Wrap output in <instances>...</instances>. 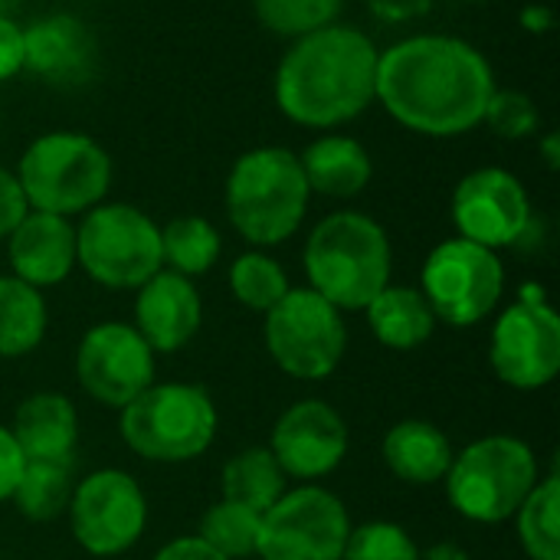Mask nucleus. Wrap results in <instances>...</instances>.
<instances>
[{
	"mask_svg": "<svg viewBox=\"0 0 560 560\" xmlns=\"http://www.w3.org/2000/svg\"><path fill=\"white\" fill-rule=\"evenodd\" d=\"M203 322V302L194 279L161 269L135 299V328L154 354H174L194 341Z\"/></svg>",
	"mask_w": 560,
	"mask_h": 560,
	"instance_id": "f3484780",
	"label": "nucleus"
},
{
	"mask_svg": "<svg viewBox=\"0 0 560 560\" xmlns=\"http://www.w3.org/2000/svg\"><path fill=\"white\" fill-rule=\"evenodd\" d=\"M223 240L207 217H174L161 226V259L171 272L187 279L207 276L220 259Z\"/></svg>",
	"mask_w": 560,
	"mask_h": 560,
	"instance_id": "a878e982",
	"label": "nucleus"
},
{
	"mask_svg": "<svg viewBox=\"0 0 560 560\" xmlns=\"http://www.w3.org/2000/svg\"><path fill=\"white\" fill-rule=\"evenodd\" d=\"M538 459L518 436H482L453 456L443 479L450 505L479 525L515 518L528 492L538 486Z\"/></svg>",
	"mask_w": 560,
	"mask_h": 560,
	"instance_id": "423d86ee",
	"label": "nucleus"
},
{
	"mask_svg": "<svg viewBox=\"0 0 560 560\" xmlns=\"http://www.w3.org/2000/svg\"><path fill=\"white\" fill-rule=\"evenodd\" d=\"M259 528H262V512L220 499L217 505L203 512L197 535L226 560H243L256 555Z\"/></svg>",
	"mask_w": 560,
	"mask_h": 560,
	"instance_id": "c85d7f7f",
	"label": "nucleus"
},
{
	"mask_svg": "<svg viewBox=\"0 0 560 560\" xmlns=\"http://www.w3.org/2000/svg\"><path fill=\"white\" fill-rule=\"evenodd\" d=\"M72 466L62 463H26L13 489V505L26 522L46 525L69 512L72 502Z\"/></svg>",
	"mask_w": 560,
	"mask_h": 560,
	"instance_id": "bb28decb",
	"label": "nucleus"
},
{
	"mask_svg": "<svg viewBox=\"0 0 560 560\" xmlns=\"http://www.w3.org/2000/svg\"><path fill=\"white\" fill-rule=\"evenodd\" d=\"M217 404L197 384H151L121 407V440L148 463H190L213 446Z\"/></svg>",
	"mask_w": 560,
	"mask_h": 560,
	"instance_id": "0eeeda50",
	"label": "nucleus"
},
{
	"mask_svg": "<svg viewBox=\"0 0 560 560\" xmlns=\"http://www.w3.org/2000/svg\"><path fill=\"white\" fill-rule=\"evenodd\" d=\"M256 20L276 36H308L338 23L345 0H253Z\"/></svg>",
	"mask_w": 560,
	"mask_h": 560,
	"instance_id": "7c9ffc66",
	"label": "nucleus"
},
{
	"mask_svg": "<svg viewBox=\"0 0 560 560\" xmlns=\"http://www.w3.org/2000/svg\"><path fill=\"white\" fill-rule=\"evenodd\" d=\"M23 69V30L0 13V82L13 79Z\"/></svg>",
	"mask_w": 560,
	"mask_h": 560,
	"instance_id": "c9c22d12",
	"label": "nucleus"
},
{
	"mask_svg": "<svg viewBox=\"0 0 560 560\" xmlns=\"http://www.w3.org/2000/svg\"><path fill=\"white\" fill-rule=\"evenodd\" d=\"M289 276L285 269L266 256V253H243L233 266H230V292L240 305L253 308V312H269L272 305L282 302V295L289 292Z\"/></svg>",
	"mask_w": 560,
	"mask_h": 560,
	"instance_id": "c756f323",
	"label": "nucleus"
},
{
	"mask_svg": "<svg viewBox=\"0 0 560 560\" xmlns=\"http://www.w3.org/2000/svg\"><path fill=\"white\" fill-rule=\"evenodd\" d=\"M154 351L135 325L102 322L89 328L75 351L79 387L102 407L121 410L154 384Z\"/></svg>",
	"mask_w": 560,
	"mask_h": 560,
	"instance_id": "4468645a",
	"label": "nucleus"
},
{
	"mask_svg": "<svg viewBox=\"0 0 560 560\" xmlns=\"http://www.w3.org/2000/svg\"><path fill=\"white\" fill-rule=\"evenodd\" d=\"M10 240L13 276L33 289H49L69 279L75 266V226L66 217L30 210Z\"/></svg>",
	"mask_w": 560,
	"mask_h": 560,
	"instance_id": "6ab92c4d",
	"label": "nucleus"
},
{
	"mask_svg": "<svg viewBox=\"0 0 560 560\" xmlns=\"http://www.w3.org/2000/svg\"><path fill=\"white\" fill-rule=\"evenodd\" d=\"M551 23H555V13L548 7H541V3L522 10V26L532 30V33H545V30H551Z\"/></svg>",
	"mask_w": 560,
	"mask_h": 560,
	"instance_id": "58836bf2",
	"label": "nucleus"
},
{
	"mask_svg": "<svg viewBox=\"0 0 560 560\" xmlns=\"http://www.w3.org/2000/svg\"><path fill=\"white\" fill-rule=\"evenodd\" d=\"M16 180L30 210L56 217L89 213L112 187V158L89 135L49 131L23 151Z\"/></svg>",
	"mask_w": 560,
	"mask_h": 560,
	"instance_id": "39448f33",
	"label": "nucleus"
},
{
	"mask_svg": "<svg viewBox=\"0 0 560 560\" xmlns=\"http://www.w3.org/2000/svg\"><path fill=\"white\" fill-rule=\"evenodd\" d=\"M420 292L436 322L472 328L495 312L505 292V266L495 249L453 236L440 243L420 272Z\"/></svg>",
	"mask_w": 560,
	"mask_h": 560,
	"instance_id": "9d476101",
	"label": "nucleus"
},
{
	"mask_svg": "<svg viewBox=\"0 0 560 560\" xmlns=\"http://www.w3.org/2000/svg\"><path fill=\"white\" fill-rule=\"evenodd\" d=\"M154 560H226L220 551H213L200 535H184V538H174L167 541Z\"/></svg>",
	"mask_w": 560,
	"mask_h": 560,
	"instance_id": "4c0bfd02",
	"label": "nucleus"
},
{
	"mask_svg": "<svg viewBox=\"0 0 560 560\" xmlns=\"http://www.w3.org/2000/svg\"><path fill=\"white\" fill-rule=\"evenodd\" d=\"M308 197L312 190L299 154L279 144L240 154L226 177L230 223L253 246L285 243L302 226Z\"/></svg>",
	"mask_w": 560,
	"mask_h": 560,
	"instance_id": "20e7f679",
	"label": "nucleus"
},
{
	"mask_svg": "<svg viewBox=\"0 0 560 560\" xmlns=\"http://www.w3.org/2000/svg\"><path fill=\"white\" fill-rule=\"evenodd\" d=\"M499 138H509V141H518V138H532L538 135V125H541V112L535 105L532 95L518 92V89H495L492 98H489V108H486V118H482Z\"/></svg>",
	"mask_w": 560,
	"mask_h": 560,
	"instance_id": "473e14b6",
	"label": "nucleus"
},
{
	"mask_svg": "<svg viewBox=\"0 0 560 560\" xmlns=\"http://www.w3.org/2000/svg\"><path fill=\"white\" fill-rule=\"evenodd\" d=\"M420 560H472L466 548H459L456 541H440L427 551H420Z\"/></svg>",
	"mask_w": 560,
	"mask_h": 560,
	"instance_id": "ea45409f",
	"label": "nucleus"
},
{
	"mask_svg": "<svg viewBox=\"0 0 560 560\" xmlns=\"http://www.w3.org/2000/svg\"><path fill=\"white\" fill-rule=\"evenodd\" d=\"M95 56L98 46L92 30L72 13H49L23 30V69L46 82H85L95 69Z\"/></svg>",
	"mask_w": 560,
	"mask_h": 560,
	"instance_id": "a211bd4d",
	"label": "nucleus"
},
{
	"mask_svg": "<svg viewBox=\"0 0 560 560\" xmlns=\"http://www.w3.org/2000/svg\"><path fill=\"white\" fill-rule=\"evenodd\" d=\"M10 433L26 463L72 466L79 446V413L62 394H33L20 404Z\"/></svg>",
	"mask_w": 560,
	"mask_h": 560,
	"instance_id": "aec40b11",
	"label": "nucleus"
},
{
	"mask_svg": "<svg viewBox=\"0 0 560 560\" xmlns=\"http://www.w3.org/2000/svg\"><path fill=\"white\" fill-rule=\"evenodd\" d=\"M220 489L226 502L246 505L253 512L272 509L289 492L285 472L269 453V446H249V450L233 453L220 472Z\"/></svg>",
	"mask_w": 560,
	"mask_h": 560,
	"instance_id": "393cba45",
	"label": "nucleus"
},
{
	"mask_svg": "<svg viewBox=\"0 0 560 560\" xmlns=\"http://www.w3.org/2000/svg\"><path fill=\"white\" fill-rule=\"evenodd\" d=\"M75 262L105 289H138L164 269L161 226L131 203H98L75 230Z\"/></svg>",
	"mask_w": 560,
	"mask_h": 560,
	"instance_id": "6e6552de",
	"label": "nucleus"
},
{
	"mask_svg": "<svg viewBox=\"0 0 560 560\" xmlns=\"http://www.w3.org/2000/svg\"><path fill=\"white\" fill-rule=\"evenodd\" d=\"M377 46L368 33L331 23L299 36L276 69V105L305 128H338L377 98Z\"/></svg>",
	"mask_w": 560,
	"mask_h": 560,
	"instance_id": "f03ea898",
	"label": "nucleus"
},
{
	"mask_svg": "<svg viewBox=\"0 0 560 560\" xmlns=\"http://www.w3.org/2000/svg\"><path fill=\"white\" fill-rule=\"evenodd\" d=\"M469 3H482V0H469Z\"/></svg>",
	"mask_w": 560,
	"mask_h": 560,
	"instance_id": "79ce46f5",
	"label": "nucleus"
},
{
	"mask_svg": "<svg viewBox=\"0 0 560 560\" xmlns=\"http://www.w3.org/2000/svg\"><path fill=\"white\" fill-rule=\"evenodd\" d=\"M453 223L463 240L499 253L532 233L535 213L525 184L512 171L479 167L466 174L453 194Z\"/></svg>",
	"mask_w": 560,
	"mask_h": 560,
	"instance_id": "2eb2a0df",
	"label": "nucleus"
},
{
	"mask_svg": "<svg viewBox=\"0 0 560 560\" xmlns=\"http://www.w3.org/2000/svg\"><path fill=\"white\" fill-rule=\"evenodd\" d=\"M371 335L390 351H417L436 331V315L420 289L384 285L364 308Z\"/></svg>",
	"mask_w": 560,
	"mask_h": 560,
	"instance_id": "5701e85b",
	"label": "nucleus"
},
{
	"mask_svg": "<svg viewBox=\"0 0 560 560\" xmlns=\"http://www.w3.org/2000/svg\"><path fill=\"white\" fill-rule=\"evenodd\" d=\"M26 213H30V203L16 174L0 167V240H7Z\"/></svg>",
	"mask_w": 560,
	"mask_h": 560,
	"instance_id": "72a5a7b5",
	"label": "nucleus"
},
{
	"mask_svg": "<svg viewBox=\"0 0 560 560\" xmlns=\"http://www.w3.org/2000/svg\"><path fill=\"white\" fill-rule=\"evenodd\" d=\"M23 466H26V459H23V453H20L16 440H13L10 427H3V423H0V502H7V499L13 495V489H16V482H20Z\"/></svg>",
	"mask_w": 560,
	"mask_h": 560,
	"instance_id": "f704fd0d",
	"label": "nucleus"
},
{
	"mask_svg": "<svg viewBox=\"0 0 560 560\" xmlns=\"http://www.w3.org/2000/svg\"><path fill=\"white\" fill-rule=\"evenodd\" d=\"M43 292L16 276H0V358H26L46 338Z\"/></svg>",
	"mask_w": 560,
	"mask_h": 560,
	"instance_id": "b1692460",
	"label": "nucleus"
},
{
	"mask_svg": "<svg viewBox=\"0 0 560 560\" xmlns=\"http://www.w3.org/2000/svg\"><path fill=\"white\" fill-rule=\"evenodd\" d=\"M341 560H420V548L407 528L394 522H368L351 528Z\"/></svg>",
	"mask_w": 560,
	"mask_h": 560,
	"instance_id": "2f4dec72",
	"label": "nucleus"
},
{
	"mask_svg": "<svg viewBox=\"0 0 560 560\" xmlns=\"http://www.w3.org/2000/svg\"><path fill=\"white\" fill-rule=\"evenodd\" d=\"M266 351L299 381H325L338 371L348 351L345 315L312 289H289L266 312Z\"/></svg>",
	"mask_w": 560,
	"mask_h": 560,
	"instance_id": "1a4fd4ad",
	"label": "nucleus"
},
{
	"mask_svg": "<svg viewBox=\"0 0 560 560\" xmlns=\"http://www.w3.org/2000/svg\"><path fill=\"white\" fill-rule=\"evenodd\" d=\"M450 436L430 420H400L384 436V463L407 486H436L453 466Z\"/></svg>",
	"mask_w": 560,
	"mask_h": 560,
	"instance_id": "412c9836",
	"label": "nucleus"
},
{
	"mask_svg": "<svg viewBox=\"0 0 560 560\" xmlns=\"http://www.w3.org/2000/svg\"><path fill=\"white\" fill-rule=\"evenodd\" d=\"M495 377L515 390H541L560 374V315L541 285H525L489 338Z\"/></svg>",
	"mask_w": 560,
	"mask_h": 560,
	"instance_id": "9b49d317",
	"label": "nucleus"
},
{
	"mask_svg": "<svg viewBox=\"0 0 560 560\" xmlns=\"http://www.w3.org/2000/svg\"><path fill=\"white\" fill-rule=\"evenodd\" d=\"M66 515L82 551L95 558H115L135 548L144 535L148 499L135 476L121 469H98L75 482Z\"/></svg>",
	"mask_w": 560,
	"mask_h": 560,
	"instance_id": "ddd939ff",
	"label": "nucleus"
},
{
	"mask_svg": "<svg viewBox=\"0 0 560 560\" xmlns=\"http://www.w3.org/2000/svg\"><path fill=\"white\" fill-rule=\"evenodd\" d=\"M361 3L387 23H407L430 13L436 0H361Z\"/></svg>",
	"mask_w": 560,
	"mask_h": 560,
	"instance_id": "e433bc0d",
	"label": "nucleus"
},
{
	"mask_svg": "<svg viewBox=\"0 0 560 560\" xmlns=\"http://www.w3.org/2000/svg\"><path fill=\"white\" fill-rule=\"evenodd\" d=\"M541 151H545V161H548V167L551 171H558L560 167V138L551 131L545 141H541Z\"/></svg>",
	"mask_w": 560,
	"mask_h": 560,
	"instance_id": "a19ab883",
	"label": "nucleus"
},
{
	"mask_svg": "<svg viewBox=\"0 0 560 560\" xmlns=\"http://www.w3.org/2000/svg\"><path fill=\"white\" fill-rule=\"evenodd\" d=\"M299 164L308 180V190L335 200L358 197L374 174L368 148L351 135H322L299 154Z\"/></svg>",
	"mask_w": 560,
	"mask_h": 560,
	"instance_id": "4be33fe9",
	"label": "nucleus"
},
{
	"mask_svg": "<svg viewBox=\"0 0 560 560\" xmlns=\"http://www.w3.org/2000/svg\"><path fill=\"white\" fill-rule=\"evenodd\" d=\"M492 92L489 59L459 36L420 33L377 56V98L413 135L456 138L479 128Z\"/></svg>",
	"mask_w": 560,
	"mask_h": 560,
	"instance_id": "f257e3e1",
	"label": "nucleus"
},
{
	"mask_svg": "<svg viewBox=\"0 0 560 560\" xmlns=\"http://www.w3.org/2000/svg\"><path fill=\"white\" fill-rule=\"evenodd\" d=\"M351 535L345 502L322 486H299L262 512L259 560H341Z\"/></svg>",
	"mask_w": 560,
	"mask_h": 560,
	"instance_id": "f8f14e48",
	"label": "nucleus"
},
{
	"mask_svg": "<svg viewBox=\"0 0 560 560\" xmlns=\"http://www.w3.org/2000/svg\"><path fill=\"white\" fill-rule=\"evenodd\" d=\"M394 253L387 230L358 210L325 217L305 243L308 289L338 312H364L368 302L390 285Z\"/></svg>",
	"mask_w": 560,
	"mask_h": 560,
	"instance_id": "7ed1b4c3",
	"label": "nucleus"
},
{
	"mask_svg": "<svg viewBox=\"0 0 560 560\" xmlns=\"http://www.w3.org/2000/svg\"><path fill=\"white\" fill-rule=\"evenodd\" d=\"M518 541L532 560H560V479L548 476L515 512Z\"/></svg>",
	"mask_w": 560,
	"mask_h": 560,
	"instance_id": "cd10ccee",
	"label": "nucleus"
},
{
	"mask_svg": "<svg viewBox=\"0 0 560 560\" xmlns=\"http://www.w3.org/2000/svg\"><path fill=\"white\" fill-rule=\"evenodd\" d=\"M348 446H351L348 423L331 404L299 400L279 417L269 453L282 466L285 479L315 482L331 476L345 463Z\"/></svg>",
	"mask_w": 560,
	"mask_h": 560,
	"instance_id": "dca6fc26",
	"label": "nucleus"
}]
</instances>
